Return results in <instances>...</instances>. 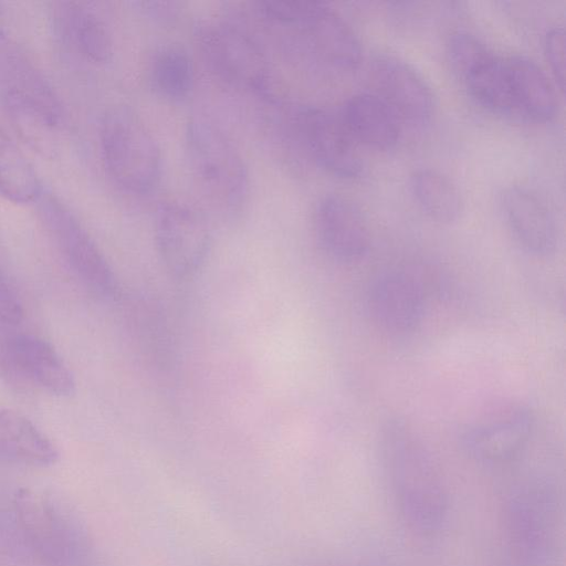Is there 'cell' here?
Wrapping results in <instances>:
<instances>
[{
	"instance_id": "cell-22",
	"label": "cell",
	"mask_w": 566,
	"mask_h": 566,
	"mask_svg": "<svg viewBox=\"0 0 566 566\" xmlns=\"http://www.w3.org/2000/svg\"><path fill=\"white\" fill-rule=\"evenodd\" d=\"M410 190L431 220L449 224L459 219L463 208L460 191L443 174L432 169L415 171L410 177Z\"/></svg>"
},
{
	"instance_id": "cell-21",
	"label": "cell",
	"mask_w": 566,
	"mask_h": 566,
	"mask_svg": "<svg viewBox=\"0 0 566 566\" xmlns=\"http://www.w3.org/2000/svg\"><path fill=\"white\" fill-rule=\"evenodd\" d=\"M195 80L192 61L184 46L166 43L154 53L149 81L155 93L170 102L185 99Z\"/></svg>"
},
{
	"instance_id": "cell-6",
	"label": "cell",
	"mask_w": 566,
	"mask_h": 566,
	"mask_svg": "<svg viewBox=\"0 0 566 566\" xmlns=\"http://www.w3.org/2000/svg\"><path fill=\"white\" fill-rule=\"evenodd\" d=\"M14 507L23 536L48 566H75L85 541L75 515L59 499L44 491L21 489Z\"/></svg>"
},
{
	"instance_id": "cell-26",
	"label": "cell",
	"mask_w": 566,
	"mask_h": 566,
	"mask_svg": "<svg viewBox=\"0 0 566 566\" xmlns=\"http://www.w3.org/2000/svg\"><path fill=\"white\" fill-rule=\"evenodd\" d=\"M544 53L557 85L565 84V32L560 27L551 29L544 40Z\"/></svg>"
},
{
	"instance_id": "cell-2",
	"label": "cell",
	"mask_w": 566,
	"mask_h": 566,
	"mask_svg": "<svg viewBox=\"0 0 566 566\" xmlns=\"http://www.w3.org/2000/svg\"><path fill=\"white\" fill-rule=\"evenodd\" d=\"M256 7L308 62L337 72H349L359 65L361 46L356 33L325 3L266 0L259 1Z\"/></svg>"
},
{
	"instance_id": "cell-14",
	"label": "cell",
	"mask_w": 566,
	"mask_h": 566,
	"mask_svg": "<svg viewBox=\"0 0 566 566\" xmlns=\"http://www.w3.org/2000/svg\"><path fill=\"white\" fill-rule=\"evenodd\" d=\"M314 226L323 249L335 260L354 262L366 253L369 231L358 206L349 198L332 193L318 202Z\"/></svg>"
},
{
	"instance_id": "cell-15",
	"label": "cell",
	"mask_w": 566,
	"mask_h": 566,
	"mask_svg": "<svg viewBox=\"0 0 566 566\" xmlns=\"http://www.w3.org/2000/svg\"><path fill=\"white\" fill-rule=\"evenodd\" d=\"M506 223L521 248L535 256H546L557 244V227L543 200L531 189L511 186L502 195Z\"/></svg>"
},
{
	"instance_id": "cell-13",
	"label": "cell",
	"mask_w": 566,
	"mask_h": 566,
	"mask_svg": "<svg viewBox=\"0 0 566 566\" xmlns=\"http://www.w3.org/2000/svg\"><path fill=\"white\" fill-rule=\"evenodd\" d=\"M304 135L308 159L342 178L363 171L357 143L340 116L317 108H304Z\"/></svg>"
},
{
	"instance_id": "cell-9",
	"label": "cell",
	"mask_w": 566,
	"mask_h": 566,
	"mask_svg": "<svg viewBox=\"0 0 566 566\" xmlns=\"http://www.w3.org/2000/svg\"><path fill=\"white\" fill-rule=\"evenodd\" d=\"M426 292L412 273L391 270L376 276L366 295V307L374 325L387 335L402 337L421 324L427 305Z\"/></svg>"
},
{
	"instance_id": "cell-16",
	"label": "cell",
	"mask_w": 566,
	"mask_h": 566,
	"mask_svg": "<svg viewBox=\"0 0 566 566\" xmlns=\"http://www.w3.org/2000/svg\"><path fill=\"white\" fill-rule=\"evenodd\" d=\"M355 142L370 148L388 150L400 137V122L376 94L352 96L339 115Z\"/></svg>"
},
{
	"instance_id": "cell-10",
	"label": "cell",
	"mask_w": 566,
	"mask_h": 566,
	"mask_svg": "<svg viewBox=\"0 0 566 566\" xmlns=\"http://www.w3.org/2000/svg\"><path fill=\"white\" fill-rule=\"evenodd\" d=\"M379 96L399 122L427 126L434 115V96L424 77L410 63L391 53L377 54L370 64Z\"/></svg>"
},
{
	"instance_id": "cell-1",
	"label": "cell",
	"mask_w": 566,
	"mask_h": 566,
	"mask_svg": "<svg viewBox=\"0 0 566 566\" xmlns=\"http://www.w3.org/2000/svg\"><path fill=\"white\" fill-rule=\"evenodd\" d=\"M382 471L407 527L420 536L441 531L449 507L441 469L423 438L407 420L388 418L379 433Z\"/></svg>"
},
{
	"instance_id": "cell-11",
	"label": "cell",
	"mask_w": 566,
	"mask_h": 566,
	"mask_svg": "<svg viewBox=\"0 0 566 566\" xmlns=\"http://www.w3.org/2000/svg\"><path fill=\"white\" fill-rule=\"evenodd\" d=\"M534 424L535 417L530 408L511 407L471 424L462 434V444L473 459L502 464L515 459L526 448Z\"/></svg>"
},
{
	"instance_id": "cell-7",
	"label": "cell",
	"mask_w": 566,
	"mask_h": 566,
	"mask_svg": "<svg viewBox=\"0 0 566 566\" xmlns=\"http://www.w3.org/2000/svg\"><path fill=\"white\" fill-rule=\"evenodd\" d=\"M208 218L184 203L167 202L156 212L155 242L165 269L189 280L205 265L212 247Z\"/></svg>"
},
{
	"instance_id": "cell-20",
	"label": "cell",
	"mask_w": 566,
	"mask_h": 566,
	"mask_svg": "<svg viewBox=\"0 0 566 566\" xmlns=\"http://www.w3.org/2000/svg\"><path fill=\"white\" fill-rule=\"evenodd\" d=\"M64 4L63 23L74 46L94 63L108 62L113 55V39L104 20L86 2Z\"/></svg>"
},
{
	"instance_id": "cell-12",
	"label": "cell",
	"mask_w": 566,
	"mask_h": 566,
	"mask_svg": "<svg viewBox=\"0 0 566 566\" xmlns=\"http://www.w3.org/2000/svg\"><path fill=\"white\" fill-rule=\"evenodd\" d=\"M0 363L21 380L52 395L74 391L73 376L56 350L45 340L27 334L9 336L0 343Z\"/></svg>"
},
{
	"instance_id": "cell-29",
	"label": "cell",
	"mask_w": 566,
	"mask_h": 566,
	"mask_svg": "<svg viewBox=\"0 0 566 566\" xmlns=\"http://www.w3.org/2000/svg\"><path fill=\"white\" fill-rule=\"evenodd\" d=\"M4 34H6L4 17H3V12L0 8V36H3Z\"/></svg>"
},
{
	"instance_id": "cell-18",
	"label": "cell",
	"mask_w": 566,
	"mask_h": 566,
	"mask_svg": "<svg viewBox=\"0 0 566 566\" xmlns=\"http://www.w3.org/2000/svg\"><path fill=\"white\" fill-rule=\"evenodd\" d=\"M59 452L51 440L28 418L0 409V459L29 465L53 464Z\"/></svg>"
},
{
	"instance_id": "cell-25",
	"label": "cell",
	"mask_w": 566,
	"mask_h": 566,
	"mask_svg": "<svg viewBox=\"0 0 566 566\" xmlns=\"http://www.w3.org/2000/svg\"><path fill=\"white\" fill-rule=\"evenodd\" d=\"M491 53L480 39L468 32H457L448 42V60L460 78Z\"/></svg>"
},
{
	"instance_id": "cell-8",
	"label": "cell",
	"mask_w": 566,
	"mask_h": 566,
	"mask_svg": "<svg viewBox=\"0 0 566 566\" xmlns=\"http://www.w3.org/2000/svg\"><path fill=\"white\" fill-rule=\"evenodd\" d=\"M40 213L53 242L78 277L99 296L118 298L120 285L117 276L90 233L69 209L49 196Z\"/></svg>"
},
{
	"instance_id": "cell-3",
	"label": "cell",
	"mask_w": 566,
	"mask_h": 566,
	"mask_svg": "<svg viewBox=\"0 0 566 566\" xmlns=\"http://www.w3.org/2000/svg\"><path fill=\"white\" fill-rule=\"evenodd\" d=\"M186 155L199 191L223 220L244 211L250 189L245 161L228 135L214 123L193 118L187 124Z\"/></svg>"
},
{
	"instance_id": "cell-5",
	"label": "cell",
	"mask_w": 566,
	"mask_h": 566,
	"mask_svg": "<svg viewBox=\"0 0 566 566\" xmlns=\"http://www.w3.org/2000/svg\"><path fill=\"white\" fill-rule=\"evenodd\" d=\"M196 36L205 61L219 78L263 101L275 96L266 56L245 29L229 21L207 20L197 27Z\"/></svg>"
},
{
	"instance_id": "cell-19",
	"label": "cell",
	"mask_w": 566,
	"mask_h": 566,
	"mask_svg": "<svg viewBox=\"0 0 566 566\" xmlns=\"http://www.w3.org/2000/svg\"><path fill=\"white\" fill-rule=\"evenodd\" d=\"M6 106L14 127L30 144L40 150L53 147L60 115L51 101L24 91H10Z\"/></svg>"
},
{
	"instance_id": "cell-4",
	"label": "cell",
	"mask_w": 566,
	"mask_h": 566,
	"mask_svg": "<svg viewBox=\"0 0 566 566\" xmlns=\"http://www.w3.org/2000/svg\"><path fill=\"white\" fill-rule=\"evenodd\" d=\"M101 147L115 182L132 193H147L161 175L160 148L145 122L128 107L109 109L102 122Z\"/></svg>"
},
{
	"instance_id": "cell-27",
	"label": "cell",
	"mask_w": 566,
	"mask_h": 566,
	"mask_svg": "<svg viewBox=\"0 0 566 566\" xmlns=\"http://www.w3.org/2000/svg\"><path fill=\"white\" fill-rule=\"evenodd\" d=\"M23 316L22 303L0 270V322L18 324L22 321Z\"/></svg>"
},
{
	"instance_id": "cell-24",
	"label": "cell",
	"mask_w": 566,
	"mask_h": 566,
	"mask_svg": "<svg viewBox=\"0 0 566 566\" xmlns=\"http://www.w3.org/2000/svg\"><path fill=\"white\" fill-rule=\"evenodd\" d=\"M0 196L29 203L41 196V182L32 164L0 127Z\"/></svg>"
},
{
	"instance_id": "cell-17",
	"label": "cell",
	"mask_w": 566,
	"mask_h": 566,
	"mask_svg": "<svg viewBox=\"0 0 566 566\" xmlns=\"http://www.w3.org/2000/svg\"><path fill=\"white\" fill-rule=\"evenodd\" d=\"M514 112L539 122H551L557 112L554 87L544 71L523 55L506 57Z\"/></svg>"
},
{
	"instance_id": "cell-28",
	"label": "cell",
	"mask_w": 566,
	"mask_h": 566,
	"mask_svg": "<svg viewBox=\"0 0 566 566\" xmlns=\"http://www.w3.org/2000/svg\"><path fill=\"white\" fill-rule=\"evenodd\" d=\"M138 6L145 15L161 24L172 23L180 13V4L175 1H142Z\"/></svg>"
},
{
	"instance_id": "cell-23",
	"label": "cell",
	"mask_w": 566,
	"mask_h": 566,
	"mask_svg": "<svg viewBox=\"0 0 566 566\" xmlns=\"http://www.w3.org/2000/svg\"><path fill=\"white\" fill-rule=\"evenodd\" d=\"M461 80L470 95L482 106L502 114L514 112L506 57L492 52Z\"/></svg>"
}]
</instances>
